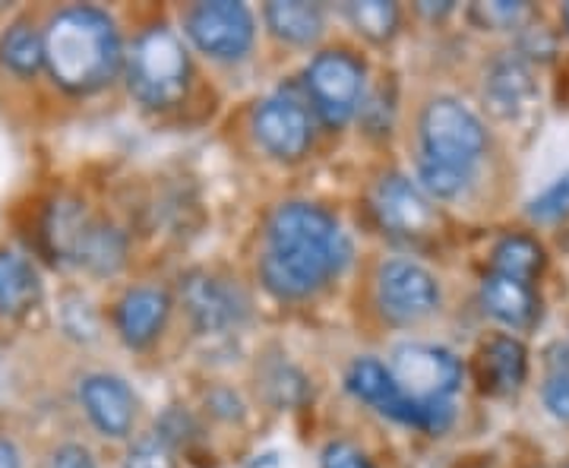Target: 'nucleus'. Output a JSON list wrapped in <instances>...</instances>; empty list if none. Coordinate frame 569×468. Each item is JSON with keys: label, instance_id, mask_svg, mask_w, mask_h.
Wrapping results in <instances>:
<instances>
[{"label": "nucleus", "instance_id": "obj_1", "mask_svg": "<svg viewBox=\"0 0 569 468\" xmlns=\"http://www.w3.org/2000/svg\"><path fill=\"white\" fill-rule=\"evenodd\" d=\"M351 260V241L332 212L313 203H284L266 222L263 286L279 301H305Z\"/></svg>", "mask_w": 569, "mask_h": 468}, {"label": "nucleus", "instance_id": "obj_2", "mask_svg": "<svg viewBox=\"0 0 569 468\" xmlns=\"http://www.w3.org/2000/svg\"><path fill=\"white\" fill-rule=\"evenodd\" d=\"M121 32L99 7H67L44 29V67L67 92L89 96L118 77Z\"/></svg>", "mask_w": 569, "mask_h": 468}, {"label": "nucleus", "instance_id": "obj_3", "mask_svg": "<svg viewBox=\"0 0 569 468\" xmlns=\"http://www.w3.org/2000/svg\"><path fill=\"white\" fill-rule=\"evenodd\" d=\"M127 82L133 99L146 108H171L190 86V58L183 41L168 26L140 32L127 54Z\"/></svg>", "mask_w": 569, "mask_h": 468}, {"label": "nucleus", "instance_id": "obj_4", "mask_svg": "<svg viewBox=\"0 0 569 468\" xmlns=\"http://www.w3.org/2000/svg\"><path fill=\"white\" fill-rule=\"evenodd\" d=\"M44 238L63 260L86 266L89 272H99V276L121 269L123 253H127L121 231L114 225L92 219L86 206L77 200H61L51 206L48 222H44Z\"/></svg>", "mask_w": 569, "mask_h": 468}, {"label": "nucleus", "instance_id": "obj_5", "mask_svg": "<svg viewBox=\"0 0 569 468\" xmlns=\"http://www.w3.org/2000/svg\"><path fill=\"white\" fill-rule=\"evenodd\" d=\"M488 149V130L481 118L459 99L440 96L427 104L421 114V159L433 165H447L475 175Z\"/></svg>", "mask_w": 569, "mask_h": 468}, {"label": "nucleus", "instance_id": "obj_6", "mask_svg": "<svg viewBox=\"0 0 569 468\" xmlns=\"http://www.w3.org/2000/svg\"><path fill=\"white\" fill-rule=\"evenodd\" d=\"M346 387L355 399L377 408L380 415H387L399 425H408V428L425 430V434H443L456 418L452 402H411L396 384L389 365L377 361V358H358L348 367Z\"/></svg>", "mask_w": 569, "mask_h": 468}, {"label": "nucleus", "instance_id": "obj_7", "mask_svg": "<svg viewBox=\"0 0 569 468\" xmlns=\"http://www.w3.org/2000/svg\"><path fill=\"white\" fill-rule=\"evenodd\" d=\"M365 63L351 51H320L307 63L305 86L326 127H342L365 104Z\"/></svg>", "mask_w": 569, "mask_h": 468}, {"label": "nucleus", "instance_id": "obj_8", "mask_svg": "<svg viewBox=\"0 0 569 468\" xmlns=\"http://www.w3.org/2000/svg\"><path fill=\"white\" fill-rule=\"evenodd\" d=\"M389 370L411 402H449L462 387V361L440 346H399Z\"/></svg>", "mask_w": 569, "mask_h": 468}, {"label": "nucleus", "instance_id": "obj_9", "mask_svg": "<svg viewBox=\"0 0 569 468\" xmlns=\"http://www.w3.org/2000/svg\"><path fill=\"white\" fill-rule=\"evenodd\" d=\"M190 41L216 61H238L244 58L257 36L253 13L244 3L234 0H216V3H197L183 17Z\"/></svg>", "mask_w": 569, "mask_h": 468}, {"label": "nucleus", "instance_id": "obj_10", "mask_svg": "<svg viewBox=\"0 0 569 468\" xmlns=\"http://www.w3.org/2000/svg\"><path fill=\"white\" fill-rule=\"evenodd\" d=\"M377 305L392 323H418L440 307V286L425 266L389 260L377 272Z\"/></svg>", "mask_w": 569, "mask_h": 468}, {"label": "nucleus", "instance_id": "obj_11", "mask_svg": "<svg viewBox=\"0 0 569 468\" xmlns=\"http://www.w3.org/2000/svg\"><path fill=\"white\" fill-rule=\"evenodd\" d=\"M253 133L269 156L295 162L313 143L310 111L291 96H269L253 111Z\"/></svg>", "mask_w": 569, "mask_h": 468}, {"label": "nucleus", "instance_id": "obj_12", "mask_svg": "<svg viewBox=\"0 0 569 468\" xmlns=\"http://www.w3.org/2000/svg\"><path fill=\"white\" fill-rule=\"evenodd\" d=\"M80 402L104 437H127L137 421V396L114 374H89L80 384Z\"/></svg>", "mask_w": 569, "mask_h": 468}, {"label": "nucleus", "instance_id": "obj_13", "mask_svg": "<svg viewBox=\"0 0 569 468\" xmlns=\"http://www.w3.org/2000/svg\"><path fill=\"white\" fill-rule=\"evenodd\" d=\"M181 295L190 320L203 332L228 329L244 317L247 301L241 298V291L209 272H190L181 282Z\"/></svg>", "mask_w": 569, "mask_h": 468}, {"label": "nucleus", "instance_id": "obj_14", "mask_svg": "<svg viewBox=\"0 0 569 468\" xmlns=\"http://www.w3.org/2000/svg\"><path fill=\"white\" fill-rule=\"evenodd\" d=\"M373 212L383 228L396 235H421L433 225V209L425 190L402 175H389L373 190Z\"/></svg>", "mask_w": 569, "mask_h": 468}, {"label": "nucleus", "instance_id": "obj_15", "mask_svg": "<svg viewBox=\"0 0 569 468\" xmlns=\"http://www.w3.org/2000/svg\"><path fill=\"white\" fill-rule=\"evenodd\" d=\"M168 313H171L168 291L156 286H140L123 295L121 305L114 310V323H118V332L127 346L142 348L162 332Z\"/></svg>", "mask_w": 569, "mask_h": 468}, {"label": "nucleus", "instance_id": "obj_16", "mask_svg": "<svg viewBox=\"0 0 569 468\" xmlns=\"http://www.w3.org/2000/svg\"><path fill=\"white\" fill-rule=\"evenodd\" d=\"M529 377V351L516 336H493L478 351V384L488 396H512Z\"/></svg>", "mask_w": 569, "mask_h": 468}, {"label": "nucleus", "instance_id": "obj_17", "mask_svg": "<svg viewBox=\"0 0 569 468\" xmlns=\"http://www.w3.org/2000/svg\"><path fill=\"white\" fill-rule=\"evenodd\" d=\"M481 305L497 323L509 326V329H529L541 313V301L535 295V286L516 282L507 276H493V272L481 286Z\"/></svg>", "mask_w": 569, "mask_h": 468}, {"label": "nucleus", "instance_id": "obj_18", "mask_svg": "<svg viewBox=\"0 0 569 468\" xmlns=\"http://www.w3.org/2000/svg\"><path fill=\"white\" fill-rule=\"evenodd\" d=\"M41 298V276L17 250H0V317L13 320L29 313Z\"/></svg>", "mask_w": 569, "mask_h": 468}, {"label": "nucleus", "instance_id": "obj_19", "mask_svg": "<svg viewBox=\"0 0 569 468\" xmlns=\"http://www.w3.org/2000/svg\"><path fill=\"white\" fill-rule=\"evenodd\" d=\"M545 260H548L545 247L538 245L531 235H507L497 241L493 253H490V272L531 286L541 276Z\"/></svg>", "mask_w": 569, "mask_h": 468}, {"label": "nucleus", "instance_id": "obj_20", "mask_svg": "<svg viewBox=\"0 0 569 468\" xmlns=\"http://www.w3.org/2000/svg\"><path fill=\"white\" fill-rule=\"evenodd\" d=\"M266 26L272 36L291 44H310L323 36V7L317 3H301V0H276L263 10Z\"/></svg>", "mask_w": 569, "mask_h": 468}, {"label": "nucleus", "instance_id": "obj_21", "mask_svg": "<svg viewBox=\"0 0 569 468\" xmlns=\"http://www.w3.org/2000/svg\"><path fill=\"white\" fill-rule=\"evenodd\" d=\"M0 63L17 77H36L44 67V32L29 20H17L0 36Z\"/></svg>", "mask_w": 569, "mask_h": 468}, {"label": "nucleus", "instance_id": "obj_22", "mask_svg": "<svg viewBox=\"0 0 569 468\" xmlns=\"http://www.w3.org/2000/svg\"><path fill=\"white\" fill-rule=\"evenodd\" d=\"M490 108L497 114H516L522 104L529 102L531 96V73L519 58H503L493 63L488 86H485Z\"/></svg>", "mask_w": 569, "mask_h": 468}, {"label": "nucleus", "instance_id": "obj_23", "mask_svg": "<svg viewBox=\"0 0 569 468\" xmlns=\"http://www.w3.org/2000/svg\"><path fill=\"white\" fill-rule=\"evenodd\" d=\"M348 20L355 22V29L367 36L370 41H387L399 29V7L383 3V0H367V3H348Z\"/></svg>", "mask_w": 569, "mask_h": 468}, {"label": "nucleus", "instance_id": "obj_24", "mask_svg": "<svg viewBox=\"0 0 569 468\" xmlns=\"http://www.w3.org/2000/svg\"><path fill=\"white\" fill-rule=\"evenodd\" d=\"M529 216L535 222H560L569 216V171H563L557 181L545 187L529 203Z\"/></svg>", "mask_w": 569, "mask_h": 468}, {"label": "nucleus", "instance_id": "obj_25", "mask_svg": "<svg viewBox=\"0 0 569 468\" xmlns=\"http://www.w3.org/2000/svg\"><path fill=\"white\" fill-rule=\"evenodd\" d=\"M123 468H178V462H174L171 444L162 440L159 434H149L130 447Z\"/></svg>", "mask_w": 569, "mask_h": 468}, {"label": "nucleus", "instance_id": "obj_26", "mask_svg": "<svg viewBox=\"0 0 569 468\" xmlns=\"http://www.w3.org/2000/svg\"><path fill=\"white\" fill-rule=\"evenodd\" d=\"M545 408L557 421H569V361H553L541 387Z\"/></svg>", "mask_w": 569, "mask_h": 468}, {"label": "nucleus", "instance_id": "obj_27", "mask_svg": "<svg viewBox=\"0 0 569 468\" xmlns=\"http://www.w3.org/2000/svg\"><path fill=\"white\" fill-rule=\"evenodd\" d=\"M320 468H377V466H373V462L367 459V452H361L355 444L332 440V444L323 449Z\"/></svg>", "mask_w": 569, "mask_h": 468}, {"label": "nucleus", "instance_id": "obj_28", "mask_svg": "<svg viewBox=\"0 0 569 468\" xmlns=\"http://www.w3.org/2000/svg\"><path fill=\"white\" fill-rule=\"evenodd\" d=\"M51 468H99L96 459L89 456V449L80 447V444H63V447L54 449L51 456Z\"/></svg>", "mask_w": 569, "mask_h": 468}, {"label": "nucleus", "instance_id": "obj_29", "mask_svg": "<svg viewBox=\"0 0 569 468\" xmlns=\"http://www.w3.org/2000/svg\"><path fill=\"white\" fill-rule=\"evenodd\" d=\"M522 17V3H488L485 20L488 22H516Z\"/></svg>", "mask_w": 569, "mask_h": 468}, {"label": "nucleus", "instance_id": "obj_30", "mask_svg": "<svg viewBox=\"0 0 569 468\" xmlns=\"http://www.w3.org/2000/svg\"><path fill=\"white\" fill-rule=\"evenodd\" d=\"M0 468H22L20 449H17L13 440H7V437H0Z\"/></svg>", "mask_w": 569, "mask_h": 468}, {"label": "nucleus", "instance_id": "obj_31", "mask_svg": "<svg viewBox=\"0 0 569 468\" xmlns=\"http://www.w3.org/2000/svg\"><path fill=\"white\" fill-rule=\"evenodd\" d=\"M563 20H567V29H569V3L563 7Z\"/></svg>", "mask_w": 569, "mask_h": 468}]
</instances>
